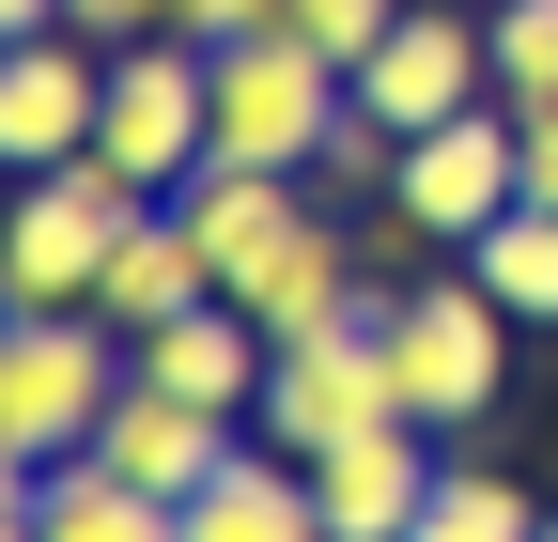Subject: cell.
I'll use <instances>...</instances> for the list:
<instances>
[{
  "label": "cell",
  "mask_w": 558,
  "mask_h": 542,
  "mask_svg": "<svg viewBox=\"0 0 558 542\" xmlns=\"http://www.w3.org/2000/svg\"><path fill=\"white\" fill-rule=\"evenodd\" d=\"M465 280L497 295L512 325H558V201H512V218L465 248Z\"/></svg>",
  "instance_id": "obj_18"
},
{
  "label": "cell",
  "mask_w": 558,
  "mask_h": 542,
  "mask_svg": "<svg viewBox=\"0 0 558 542\" xmlns=\"http://www.w3.org/2000/svg\"><path fill=\"white\" fill-rule=\"evenodd\" d=\"M16 542H186V512L109 481L94 449H62V465H16Z\"/></svg>",
  "instance_id": "obj_14"
},
{
  "label": "cell",
  "mask_w": 558,
  "mask_h": 542,
  "mask_svg": "<svg viewBox=\"0 0 558 542\" xmlns=\"http://www.w3.org/2000/svg\"><path fill=\"white\" fill-rule=\"evenodd\" d=\"M295 0H186V47H248V32H279Z\"/></svg>",
  "instance_id": "obj_22"
},
{
  "label": "cell",
  "mask_w": 558,
  "mask_h": 542,
  "mask_svg": "<svg viewBox=\"0 0 558 542\" xmlns=\"http://www.w3.org/2000/svg\"><path fill=\"white\" fill-rule=\"evenodd\" d=\"M388 310V295H373ZM326 325V342H279V372H264V434L279 449H341V434H373V419H403V387H388V325Z\"/></svg>",
  "instance_id": "obj_7"
},
{
  "label": "cell",
  "mask_w": 558,
  "mask_h": 542,
  "mask_svg": "<svg viewBox=\"0 0 558 542\" xmlns=\"http://www.w3.org/2000/svg\"><path fill=\"white\" fill-rule=\"evenodd\" d=\"M403 542H543V512H527V481L512 465H481V449H450L435 465V496H418V527Z\"/></svg>",
  "instance_id": "obj_17"
},
{
  "label": "cell",
  "mask_w": 558,
  "mask_h": 542,
  "mask_svg": "<svg viewBox=\"0 0 558 542\" xmlns=\"http://www.w3.org/2000/svg\"><path fill=\"white\" fill-rule=\"evenodd\" d=\"M357 109L373 124H465V109H497V47H481V16H435V0H403L388 47L357 62Z\"/></svg>",
  "instance_id": "obj_8"
},
{
  "label": "cell",
  "mask_w": 558,
  "mask_h": 542,
  "mask_svg": "<svg viewBox=\"0 0 558 542\" xmlns=\"http://www.w3.org/2000/svg\"><path fill=\"white\" fill-rule=\"evenodd\" d=\"M341 109H357V78H341L311 32H248V47H218V156H248V171H311Z\"/></svg>",
  "instance_id": "obj_5"
},
{
  "label": "cell",
  "mask_w": 558,
  "mask_h": 542,
  "mask_svg": "<svg viewBox=\"0 0 558 542\" xmlns=\"http://www.w3.org/2000/svg\"><path fill=\"white\" fill-rule=\"evenodd\" d=\"M403 233H435V248H481V233H497L512 218V201H527V124L512 109H465V124H418V140H403Z\"/></svg>",
  "instance_id": "obj_6"
},
{
  "label": "cell",
  "mask_w": 558,
  "mask_h": 542,
  "mask_svg": "<svg viewBox=\"0 0 558 542\" xmlns=\"http://www.w3.org/2000/svg\"><path fill=\"white\" fill-rule=\"evenodd\" d=\"M62 32L78 47H156V32H186V0H62Z\"/></svg>",
  "instance_id": "obj_21"
},
{
  "label": "cell",
  "mask_w": 558,
  "mask_h": 542,
  "mask_svg": "<svg viewBox=\"0 0 558 542\" xmlns=\"http://www.w3.org/2000/svg\"><path fill=\"white\" fill-rule=\"evenodd\" d=\"M527 124V201H558V109H512Z\"/></svg>",
  "instance_id": "obj_23"
},
{
  "label": "cell",
  "mask_w": 558,
  "mask_h": 542,
  "mask_svg": "<svg viewBox=\"0 0 558 542\" xmlns=\"http://www.w3.org/2000/svg\"><path fill=\"white\" fill-rule=\"evenodd\" d=\"M202 295H218V263H202V233L171 218V201H156V218H140L124 233V263H109V325H124V342H140V325H171V310H202Z\"/></svg>",
  "instance_id": "obj_16"
},
{
  "label": "cell",
  "mask_w": 558,
  "mask_h": 542,
  "mask_svg": "<svg viewBox=\"0 0 558 542\" xmlns=\"http://www.w3.org/2000/svg\"><path fill=\"white\" fill-rule=\"evenodd\" d=\"M481 47H497V109H558V0H497Z\"/></svg>",
  "instance_id": "obj_19"
},
{
  "label": "cell",
  "mask_w": 558,
  "mask_h": 542,
  "mask_svg": "<svg viewBox=\"0 0 558 542\" xmlns=\"http://www.w3.org/2000/svg\"><path fill=\"white\" fill-rule=\"evenodd\" d=\"M94 124H109V47H78V32H16L0 47V156L16 171L94 156Z\"/></svg>",
  "instance_id": "obj_9"
},
{
  "label": "cell",
  "mask_w": 558,
  "mask_h": 542,
  "mask_svg": "<svg viewBox=\"0 0 558 542\" xmlns=\"http://www.w3.org/2000/svg\"><path fill=\"white\" fill-rule=\"evenodd\" d=\"M218 295H233V310L264 325V342H326V325H357V310H373V295H357V248H341L326 218H295L279 248H248Z\"/></svg>",
  "instance_id": "obj_11"
},
{
  "label": "cell",
  "mask_w": 558,
  "mask_h": 542,
  "mask_svg": "<svg viewBox=\"0 0 558 542\" xmlns=\"http://www.w3.org/2000/svg\"><path fill=\"white\" fill-rule=\"evenodd\" d=\"M140 342L109 310H16L0 325V449L16 465H62V449H94V419L124 403Z\"/></svg>",
  "instance_id": "obj_2"
},
{
  "label": "cell",
  "mask_w": 558,
  "mask_h": 542,
  "mask_svg": "<svg viewBox=\"0 0 558 542\" xmlns=\"http://www.w3.org/2000/svg\"><path fill=\"white\" fill-rule=\"evenodd\" d=\"M388 16H403V0H295V16H279V32H311V47L341 62V78H357V62L388 47Z\"/></svg>",
  "instance_id": "obj_20"
},
{
  "label": "cell",
  "mask_w": 558,
  "mask_h": 542,
  "mask_svg": "<svg viewBox=\"0 0 558 542\" xmlns=\"http://www.w3.org/2000/svg\"><path fill=\"white\" fill-rule=\"evenodd\" d=\"M543 542H558V512H543Z\"/></svg>",
  "instance_id": "obj_24"
},
{
  "label": "cell",
  "mask_w": 558,
  "mask_h": 542,
  "mask_svg": "<svg viewBox=\"0 0 558 542\" xmlns=\"http://www.w3.org/2000/svg\"><path fill=\"white\" fill-rule=\"evenodd\" d=\"M140 218H156V186H140V171H109V156L16 171V233H0V295H16V310H94Z\"/></svg>",
  "instance_id": "obj_1"
},
{
  "label": "cell",
  "mask_w": 558,
  "mask_h": 542,
  "mask_svg": "<svg viewBox=\"0 0 558 542\" xmlns=\"http://www.w3.org/2000/svg\"><path fill=\"white\" fill-rule=\"evenodd\" d=\"M264 372H279V342H264L233 295H202V310H171V325H140V387H171V403L264 419Z\"/></svg>",
  "instance_id": "obj_12"
},
{
  "label": "cell",
  "mask_w": 558,
  "mask_h": 542,
  "mask_svg": "<svg viewBox=\"0 0 558 542\" xmlns=\"http://www.w3.org/2000/svg\"><path fill=\"white\" fill-rule=\"evenodd\" d=\"M94 156H109V171H140V186L171 201L202 156H218V47H186V32L109 47V124H94Z\"/></svg>",
  "instance_id": "obj_4"
},
{
  "label": "cell",
  "mask_w": 558,
  "mask_h": 542,
  "mask_svg": "<svg viewBox=\"0 0 558 542\" xmlns=\"http://www.w3.org/2000/svg\"><path fill=\"white\" fill-rule=\"evenodd\" d=\"M233 449H248V419H218V403H171V387H140V372H124V403L94 419V465H109V481H140V496H171V512L218 481Z\"/></svg>",
  "instance_id": "obj_10"
},
{
  "label": "cell",
  "mask_w": 558,
  "mask_h": 542,
  "mask_svg": "<svg viewBox=\"0 0 558 542\" xmlns=\"http://www.w3.org/2000/svg\"><path fill=\"white\" fill-rule=\"evenodd\" d=\"M373 325H388V387H403L418 434H481V419H497V387H512V310L481 295V280H418V295H388Z\"/></svg>",
  "instance_id": "obj_3"
},
{
  "label": "cell",
  "mask_w": 558,
  "mask_h": 542,
  "mask_svg": "<svg viewBox=\"0 0 558 542\" xmlns=\"http://www.w3.org/2000/svg\"><path fill=\"white\" fill-rule=\"evenodd\" d=\"M186 542H326V496H311V465L248 419V449L186 496Z\"/></svg>",
  "instance_id": "obj_15"
},
{
  "label": "cell",
  "mask_w": 558,
  "mask_h": 542,
  "mask_svg": "<svg viewBox=\"0 0 558 542\" xmlns=\"http://www.w3.org/2000/svg\"><path fill=\"white\" fill-rule=\"evenodd\" d=\"M435 465H450V449H418V419H373V434L311 449L326 542H403V527H418V496H435Z\"/></svg>",
  "instance_id": "obj_13"
}]
</instances>
